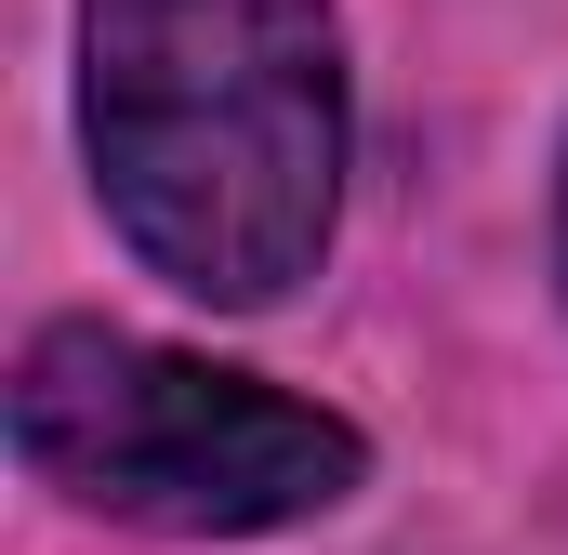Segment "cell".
<instances>
[{
	"label": "cell",
	"instance_id": "cell-2",
	"mask_svg": "<svg viewBox=\"0 0 568 555\" xmlns=\"http://www.w3.org/2000/svg\"><path fill=\"white\" fill-rule=\"evenodd\" d=\"M13 450L67 503L133 516V529H199V543L331 516L357 490V423L304 411L278 384H252V371L93 331V317H67V331L27 344V371H13Z\"/></svg>",
	"mask_w": 568,
	"mask_h": 555
},
{
	"label": "cell",
	"instance_id": "cell-1",
	"mask_svg": "<svg viewBox=\"0 0 568 555\" xmlns=\"http://www.w3.org/2000/svg\"><path fill=\"white\" fill-rule=\"evenodd\" d=\"M80 133L145 265L199 304H278L344 199L331 0H80Z\"/></svg>",
	"mask_w": 568,
	"mask_h": 555
},
{
	"label": "cell",
	"instance_id": "cell-3",
	"mask_svg": "<svg viewBox=\"0 0 568 555\" xmlns=\"http://www.w3.org/2000/svg\"><path fill=\"white\" fill-rule=\"evenodd\" d=\"M556 252H568V225H556Z\"/></svg>",
	"mask_w": 568,
	"mask_h": 555
}]
</instances>
